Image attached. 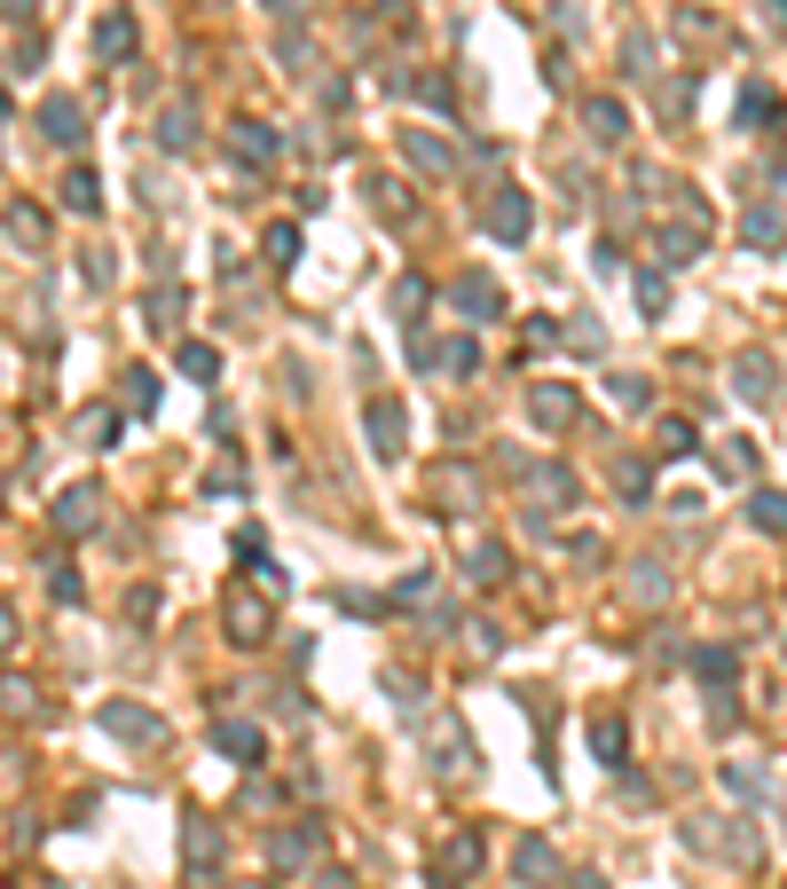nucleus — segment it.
Segmentation results:
<instances>
[{"label":"nucleus","mask_w":787,"mask_h":889,"mask_svg":"<svg viewBox=\"0 0 787 889\" xmlns=\"http://www.w3.org/2000/svg\"><path fill=\"white\" fill-rule=\"evenodd\" d=\"M567 889H606V873H575V881H567Z\"/></svg>","instance_id":"54"},{"label":"nucleus","mask_w":787,"mask_h":889,"mask_svg":"<svg viewBox=\"0 0 787 889\" xmlns=\"http://www.w3.org/2000/svg\"><path fill=\"white\" fill-rule=\"evenodd\" d=\"M315 889H355V881H346V873H323V881H315Z\"/></svg>","instance_id":"55"},{"label":"nucleus","mask_w":787,"mask_h":889,"mask_svg":"<svg viewBox=\"0 0 787 889\" xmlns=\"http://www.w3.org/2000/svg\"><path fill=\"white\" fill-rule=\"evenodd\" d=\"M363 198H371V213H379L386 229H410V221H417V198H410L402 173H371V190H363Z\"/></svg>","instance_id":"13"},{"label":"nucleus","mask_w":787,"mask_h":889,"mask_svg":"<svg viewBox=\"0 0 787 889\" xmlns=\"http://www.w3.org/2000/svg\"><path fill=\"white\" fill-rule=\"evenodd\" d=\"M0 708H9V717H40V693H32V677H0Z\"/></svg>","instance_id":"39"},{"label":"nucleus","mask_w":787,"mask_h":889,"mask_svg":"<svg viewBox=\"0 0 787 889\" xmlns=\"http://www.w3.org/2000/svg\"><path fill=\"white\" fill-rule=\"evenodd\" d=\"M0 17H9V24L32 40V24H40V0H0Z\"/></svg>","instance_id":"50"},{"label":"nucleus","mask_w":787,"mask_h":889,"mask_svg":"<svg viewBox=\"0 0 787 889\" xmlns=\"http://www.w3.org/2000/svg\"><path fill=\"white\" fill-rule=\"evenodd\" d=\"M363 441L379 449V465H394V457L410 449V417H402V402H394V394H379V402L363 410Z\"/></svg>","instance_id":"6"},{"label":"nucleus","mask_w":787,"mask_h":889,"mask_svg":"<svg viewBox=\"0 0 787 889\" xmlns=\"http://www.w3.org/2000/svg\"><path fill=\"white\" fill-rule=\"evenodd\" d=\"M740 119H748V127H771V119H779V95H771V87H748V95H740Z\"/></svg>","instance_id":"42"},{"label":"nucleus","mask_w":787,"mask_h":889,"mask_svg":"<svg viewBox=\"0 0 787 889\" xmlns=\"http://www.w3.org/2000/svg\"><path fill=\"white\" fill-rule=\"evenodd\" d=\"M771 386H779L771 354H740V363H733V394H740V402H771Z\"/></svg>","instance_id":"20"},{"label":"nucleus","mask_w":787,"mask_h":889,"mask_svg":"<svg viewBox=\"0 0 787 889\" xmlns=\"http://www.w3.org/2000/svg\"><path fill=\"white\" fill-rule=\"evenodd\" d=\"M158 150H198V111L190 103H165L158 111Z\"/></svg>","instance_id":"24"},{"label":"nucleus","mask_w":787,"mask_h":889,"mask_svg":"<svg viewBox=\"0 0 787 889\" xmlns=\"http://www.w3.org/2000/svg\"><path fill=\"white\" fill-rule=\"evenodd\" d=\"M182 873H190V889H221V873H229V835H221L213 819H190V827H182Z\"/></svg>","instance_id":"1"},{"label":"nucleus","mask_w":787,"mask_h":889,"mask_svg":"<svg viewBox=\"0 0 787 889\" xmlns=\"http://www.w3.org/2000/svg\"><path fill=\"white\" fill-rule=\"evenodd\" d=\"M740 236H748V252H779V213H771V205H756V213L740 221Z\"/></svg>","instance_id":"35"},{"label":"nucleus","mask_w":787,"mask_h":889,"mask_svg":"<svg viewBox=\"0 0 787 889\" xmlns=\"http://www.w3.org/2000/svg\"><path fill=\"white\" fill-rule=\"evenodd\" d=\"M512 873L528 881V889H567V858H559L544 835H519V842H512Z\"/></svg>","instance_id":"5"},{"label":"nucleus","mask_w":787,"mask_h":889,"mask_svg":"<svg viewBox=\"0 0 787 889\" xmlns=\"http://www.w3.org/2000/svg\"><path fill=\"white\" fill-rule=\"evenodd\" d=\"M630 598H638V606H662V598H669V575H662L654 559H638V567H630Z\"/></svg>","instance_id":"38"},{"label":"nucleus","mask_w":787,"mask_h":889,"mask_svg":"<svg viewBox=\"0 0 787 889\" xmlns=\"http://www.w3.org/2000/svg\"><path fill=\"white\" fill-rule=\"evenodd\" d=\"M450 307H457L465 323H496V315H504V292H496V276L465 269V276H450Z\"/></svg>","instance_id":"8"},{"label":"nucleus","mask_w":787,"mask_h":889,"mask_svg":"<svg viewBox=\"0 0 787 889\" xmlns=\"http://www.w3.org/2000/svg\"><path fill=\"white\" fill-rule=\"evenodd\" d=\"M528 417H536L544 433H567V425L583 417V394H575L567 378H544V386H528Z\"/></svg>","instance_id":"9"},{"label":"nucleus","mask_w":787,"mask_h":889,"mask_svg":"<svg viewBox=\"0 0 787 889\" xmlns=\"http://www.w3.org/2000/svg\"><path fill=\"white\" fill-rule=\"evenodd\" d=\"M40 134H48L56 150H79V142H87V111H79L71 95H48V103H40Z\"/></svg>","instance_id":"16"},{"label":"nucleus","mask_w":787,"mask_h":889,"mask_svg":"<svg viewBox=\"0 0 787 889\" xmlns=\"http://www.w3.org/2000/svg\"><path fill=\"white\" fill-rule=\"evenodd\" d=\"M276 150H284V134H276L269 119H236V127H229V158H236V165H276Z\"/></svg>","instance_id":"12"},{"label":"nucleus","mask_w":787,"mask_h":889,"mask_svg":"<svg viewBox=\"0 0 787 889\" xmlns=\"http://www.w3.org/2000/svg\"><path fill=\"white\" fill-rule=\"evenodd\" d=\"M48 519L63 527V536H95V527H103V488H95V481H71Z\"/></svg>","instance_id":"7"},{"label":"nucleus","mask_w":787,"mask_h":889,"mask_svg":"<svg viewBox=\"0 0 787 889\" xmlns=\"http://www.w3.org/2000/svg\"><path fill=\"white\" fill-rule=\"evenodd\" d=\"M252 889H269V881H252Z\"/></svg>","instance_id":"60"},{"label":"nucleus","mask_w":787,"mask_h":889,"mask_svg":"<svg viewBox=\"0 0 787 889\" xmlns=\"http://www.w3.org/2000/svg\"><path fill=\"white\" fill-rule=\"evenodd\" d=\"M528 496H536V519H544V512H575L583 488H575L567 465H528Z\"/></svg>","instance_id":"15"},{"label":"nucleus","mask_w":787,"mask_h":889,"mask_svg":"<svg viewBox=\"0 0 787 889\" xmlns=\"http://www.w3.org/2000/svg\"><path fill=\"white\" fill-rule=\"evenodd\" d=\"M725 787L740 795V804H764V771H748V764H733V771H725Z\"/></svg>","instance_id":"48"},{"label":"nucleus","mask_w":787,"mask_h":889,"mask_svg":"<svg viewBox=\"0 0 787 889\" xmlns=\"http://www.w3.org/2000/svg\"><path fill=\"white\" fill-rule=\"evenodd\" d=\"M630 292H638V307H646V315H669V276H662V269H638V276H630Z\"/></svg>","instance_id":"36"},{"label":"nucleus","mask_w":787,"mask_h":889,"mask_svg":"<svg viewBox=\"0 0 787 889\" xmlns=\"http://www.w3.org/2000/svg\"><path fill=\"white\" fill-rule=\"evenodd\" d=\"M402 158L425 173V182H450V173H457V142H450V134H425V127L402 134Z\"/></svg>","instance_id":"11"},{"label":"nucleus","mask_w":787,"mask_h":889,"mask_svg":"<svg viewBox=\"0 0 787 889\" xmlns=\"http://www.w3.org/2000/svg\"><path fill=\"white\" fill-rule=\"evenodd\" d=\"M9 646H17V614H9V606H0V654H9Z\"/></svg>","instance_id":"53"},{"label":"nucleus","mask_w":787,"mask_h":889,"mask_svg":"<svg viewBox=\"0 0 787 889\" xmlns=\"http://www.w3.org/2000/svg\"><path fill=\"white\" fill-rule=\"evenodd\" d=\"M481 229H488L496 244H528V229H536V198L519 190V182H496L488 205H481Z\"/></svg>","instance_id":"2"},{"label":"nucleus","mask_w":787,"mask_h":889,"mask_svg":"<svg viewBox=\"0 0 787 889\" xmlns=\"http://www.w3.org/2000/svg\"><path fill=\"white\" fill-rule=\"evenodd\" d=\"M48 598H56V606H79V598H87V583H79L71 559H48Z\"/></svg>","instance_id":"37"},{"label":"nucleus","mask_w":787,"mask_h":889,"mask_svg":"<svg viewBox=\"0 0 787 889\" xmlns=\"http://www.w3.org/2000/svg\"><path fill=\"white\" fill-rule=\"evenodd\" d=\"M481 866H488V835H481V827H450L442 866H433V873H442V881H473Z\"/></svg>","instance_id":"10"},{"label":"nucleus","mask_w":787,"mask_h":889,"mask_svg":"<svg viewBox=\"0 0 787 889\" xmlns=\"http://www.w3.org/2000/svg\"><path fill=\"white\" fill-rule=\"evenodd\" d=\"M379 685H386V693H394V700H402V708H417V677H410V669H386V677H379Z\"/></svg>","instance_id":"51"},{"label":"nucleus","mask_w":787,"mask_h":889,"mask_svg":"<svg viewBox=\"0 0 787 889\" xmlns=\"http://www.w3.org/2000/svg\"><path fill=\"white\" fill-rule=\"evenodd\" d=\"M111 740H127V748H165V717L150 700H103V717H95Z\"/></svg>","instance_id":"3"},{"label":"nucleus","mask_w":787,"mask_h":889,"mask_svg":"<svg viewBox=\"0 0 787 889\" xmlns=\"http://www.w3.org/2000/svg\"><path fill=\"white\" fill-rule=\"evenodd\" d=\"M433 889H457V881H442V873H433Z\"/></svg>","instance_id":"59"},{"label":"nucleus","mask_w":787,"mask_h":889,"mask_svg":"<svg viewBox=\"0 0 787 889\" xmlns=\"http://www.w3.org/2000/svg\"><path fill=\"white\" fill-rule=\"evenodd\" d=\"M654 252H662V269H685V260H702V221H669V229L654 236Z\"/></svg>","instance_id":"21"},{"label":"nucleus","mask_w":787,"mask_h":889,"mask_svg":"<svg viewBox=\"0 0 787 889\" xmlns=\"http://www.w3.org/2000/svg\"><path fill=\"white\" fill-rule=\"evenodd\" d=\"M615 481H623V496H646V488H654V465H646V457H623Z\"/></svg>","instance_id":"47"},{"label":"nucleus","mask_w":787,"mask_h":889,"mask_svg":"<svg viewBox=\"0 0 787 889\" xmlns=\"http://www.w3.org/2000/svg\"><path fill=\"white\" fill-rule=\"evenodd\" d=\"M269 9H276V17H300V0H269Z\"/></svg>","instance_id":"56"},{"label":"nucleus","mask_w":787,"mask_h":889,"mask_svg":"<svg viewBox=\"0 0 787 889\" xmlns=\"http://www.w3.org/2000/svg\"><path fill=\"white\" fill-rule=\"evenodd\" d=\"M173 371L198 378V386H213V378H221V354H213L205 339H182V346H173Z\"/></svg>","instance_id":"27"},{"label":"nucleus","mask_w":787,"mask_h":889,"mask_svg":"<svg viewBox=\"0 0 787 889\" xmlns=\"http://www.w3.org/2000/svg\"><path fill=\"white\" fill-rule=\"evenodd\" d=\"M142 315H150V331H182V315H190V300H182V284H158V292L142 300Z\"/></svg>","instance_id":"28"},{"label":"nucleus","mask_w":787,"mask_h":889,"mask_svg":"<svg viewBox=\"0 0 787 889\" xmlns=\"http://www.w3.org/2000/svg\"><path fill=\"white\" fill-rule=\"evenodd\" d=\"M127 410H134V417H150V410H158V371H142V363L127 371Z\"/></svg>","instance_id":"40"},{"label":"nucleus","mask_w":787,"mask_h":889,"mask_svg":"<svg viewBox=\"0 0 787 889\" xmlns=\"http://www.w3.org/2000/svg\"><path fill=\"white\" fill-rule=\"evenodd\" d=\"M433 771H473V748H465L457 717H442V733H433Z\"/></svg>","instance_id":"26"},{"label":"nucleus","mask_w":787,"mask_h":889,"mask_svg":"<svg viewBox=\"0 0 787 889\" xmlns=\"http://www.w3.org/2000/svg\"><path fill=\"white\" fill-rule=\"evenodd\" d=\"M9 111H17V103H9V87H0V127H9Z\"/></svg>","instance_id":"57"},{"label":"nucleus","mask_w":787,"mask_h":889,"mask_svg":"<svg viewBox=\"0 0 787 889\" xmlns=\"http://www.w3.org/2000/svg\"><path fill=\"white\" fill-rule=\"evenodd\" d=\"M583 134H591L598 150H615V142L630 134V111H623L615 95H591V103H583Z\"/></svg>","instance_id":"18"},{"label":"nucleus","mask_w":787,"mask_h":889,"mask_svg":"<svg viewBox=\"0 0 787 889\" xmlns=\"http://www.w3.org/2000/svg\"><path fill=\"white\" fill-rule=\"evenodd\" d=\"M63 205H71L79 221H95V213H103V182H95V165H71V173H63Z\"/></svg>","instance_id":"22"},{"label":"nucleus","mask_w":787,"mask_h":889,"mask_svg":"<svg viewBox=\"0 0 787 889\" xmlns=\"http://www.w3.org/2000/svg\"><path fill=\"white\" fill-rule=\"evenodd\" d=\"M442 371L473 378V371H481V346H473V339H450V346H442Z\"/></svg>","instance_id":"45"},{"label":"nucleus","mask_w":787,"mask_h":889,"mask_svg":"<svg viewBox=\"0 0 787 889\" xmlns=\"http://www.w3.org/2000/svg\"><path fill=\"white\" fill-rule=\"evenodd\" d=\"M269 858H276V873H307V866L323 858V819H292V827H276V835H269Z\"/></svg>","instance_id":"4"},{"label":"nucleus","mask_w":787,"mask_h":889,"mask_svg":"<svg viewBox=\"0 0 787 889\" xmlns=\"http://www.w3.org/2000/svg\"><path fill=\"white\" fill-rule=\"evenodd\" d=\"M386 606H433V575L417 567V575H402L394 590H386Z\"/></svg>","instance_id":"41"},{"label":"nucleus","mask_w":787,"mask_h":889,"mask_svg":"<svg viewBox=\"0 0 787 889\" xmlns=\"http://www.w3.org/2000/svg\"><path fill=\"white\" fill-rule=\"evenodd\" d=\"M591 756L623 771V756H630V725H623V717H591Z\"/></svg>","instance_id":"25"},{"label":"nucleus","mask_w":787,"mask_h":889,"mask_svg":"<svg viewBox=\"0 0 787 889\" xmlns=\"http://www.w3.org/2000/svg\"><path fill=\"white\" fill-rule=\"evenodd\" d=\"M79 441H87V449H111V441H119V410H79Z\"/></svg>","instance_id":"33"},{"label":"nucleus","mask_w":787,"mask_h":889,"mask_svg":"<svg viewBox=\"0 0 787 889\" xmlns=\"http://www.w3.org/2000/svg\"><path fill=\"white\" fill-rule=\"evenodd\" d=\"M748 519L764 527V536H787V496H779V488H756V496H748Z\"/></svg>","instance_id":"32"},{"label":"nucleus","mask_w":787,"mask_h":889,"mask_svg":"<svg viewBox=\"0 0 787 889\" xmlns=\"http://www.w3.org/2000/svg\"><path fill=\"white\" fill-rule=\"evenodd\" d=\"M615 402H623L630 417H646V410H654V386H646V378H615Z\"/></svg>","instance_id":"46"},{"label":"nucleus","mask_w":787,"mask_h":889,"mask_svg":"<svg viewBox=\"0 0 787 889\" xmlns=\"http://www.w3.org/2000/svg\"><path fill=\"white\" fill-rule=\"evenodd\" d=\"M9 236H17L24 252H48V205L17 198V205H9Z\"/></svg>","instance_id":"23"},{"label":"nucleus","mask_w":787,"mask_h":889,"mask_svg":"<svg viewBox=\"0 0 787 889\" xmlns=\"http://www.w3.org/2000/svg\"><path fill=\"white\" fill-rule=\"evenodd\" d=\"M379 9H386V17H402V0H379Z\"/></svg>","instance_id":"58"},{"label":"nucleus","mask_w":787,"mask_h":889,"mask_svg":"<svg viewBox=\"0 0 787 889\" xmlns=\"http://www.w3.org/2000/svg\"><path fill=\"white\" fill-rule=\"evenodd\" d=\"M693 449V425L685 417H662V457H685Z\"/></svg>","instance_id":"49"},{"label":"nucleus","mask_w":787,"mask_h":889,"mask_svg":"<svg viewBox=\"0 0 787 889\" xmlns=\"http://www.w3.org/2000/svg\"><path fill=\"white\" fill-rule=\"evenodd\" d=\"M410 87H417V95H425L433 111H442V119L457 111V95H450V71H425V79H410Z\"/></svg>","instance_id":"44"},{"label":"nucleus","mask_w":787,"mask_h":889,"mask_svg":"<svg viewBox=\"0 0 787 889\" xmlns=\"http://www.w3.org/2000/svg\"><path fill=\"white\" fill-rule=\"evenodd\" d=\"M567 559H575V567H598V559H606V544H598V536H575V544H567Z\"/></svg>","instance_id":"52"},{"label":"nucleus","mask_w":787,"mask_h":889,"mask_svg":"<svg viewBox=\"0 0 787 889\" xmlns=\"http://www.w3.org/2000/svg\"><path fill=\"white\" fill-rule=\"evenodd\" d=\"M465 575L488 590V583H504V575H512V552H504V544H473V552H465Z\"/></svg>","instance_id":"30"},{"label":"nucleus","mask_w":787,"mask_h":889,"mask_svg":"<svg viewBox=\"0 0 787 889\" xmlns=\"http://www.w3.org/2000/svg\"><path fill=\"white\" fill-rule=\"evenodd\" d=\"M693 677H702V685H717V693H725V685L740 677V654H733V646H702V654H693Z\"/></svg>","instance_id":"29"},{"label":"nucleus","mask_w":787,"mask_h":889,"mask_svg":"<svg viewBox=\"0 0 787 889\" xmlns=\"http://www.w3.org/2000/svg\"><path fill=\"white\" fill-rule=\"evenodd\" d=\"M260 244H269V260H276V269H292V260H300V229H292V221H276Z\"/></svg>","instance_id":"43"},{"label":"nucleus","mask_w":787,"mask_h":889,"mask_svg":"<svg viewBox=\"0 0 787 889\" xmlns=\"http://www.w3.org/2000/svg\"><path fill=\"white\" fill-rule=\"evenodd\" d=\"M213 748L236 756V764H269V733L244 725V717H221V725H213Z\"/></svg>","instance_id":"17"},{"label":"nucleus","mask_w":787,"mask_h":889,"mask_svg":"<svg viewBox=\"0 0 787 889\" xmlns=\"http://www.w3.org/2000/svg\"><path fill=\"white\" fill-rule=\"evenodd\" d=\"M134 48H142V24H134L127 9H111V17H95V55H103V63H127Z\"/></svg>","instance_id":"19"},{"label":"nucleus","mask_w":787,"mask_h":889,"mask_svg":"<svg viewBox=\"0 0 787 889\" xmlns=\"http://www.w3.org/2000/svg\"><path fill=\"white\" fill-rule=\"evenodd\" d=\"M425 307H433V284H425V276H394V315H402V323H417Z\"/></svg>","instance_id":"34"},{"label":"nucleus","mask_w":787,"mask_h":889,"mask_svg":"<svg viewBox=\"0 0 787 889\" xmlns=\"http://www.w3.org/2000/svg\"><path fill=\"white\" fill-rule=\"evenodd\" d=\"M221 622H229V646H260V638H269V598H252V590H229Z\"/></svg>","instance_id":"14"},{"label":"nucleus","mask_w":787,"mask_h":889,"mask_svg":"<svg viewBox=\"0 0 787 889\" xmlns=\"http://www.w3.org/2000/svg\"><path fill=\"white\" fill-rule=\"evenodd\" d=\"M433 496H450V504H481V481H473V465H442V473H433Z\"/></svg>","instance_id":"31"}]
</instances>
